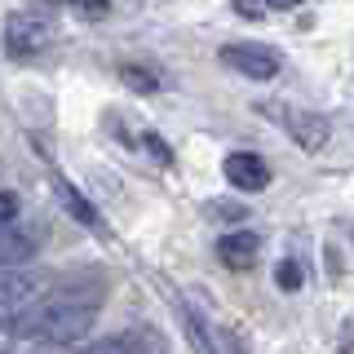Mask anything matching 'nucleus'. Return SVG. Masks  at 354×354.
Segmentation results:
<instances>
[{
	"label": "nucleus",
	"instance_id": "obj_1",
	"mask_svg": "<svg viewBox=\"0 0 354 354\" xmlns=\"http://www.w3.org/2000/svg\"><path fill=\"white\" fill-rule=\"evenodd\" d=\"M97 310H102V283H66L58 292L22 306L14 319V332L40 341V346H53V350L75 346L97 324Z\"/></svg>",
	"mask_w": 354,
	"mask_h": 354
},
{
	"label": "nucleus",
	"instance_id": "obj_2",
	"mask_svg": "<svg viewBox=\"0 0 354 354\" xmlns=\"http://www.w3.org/2000/svg\"><path fill=\"white\" fill-rule=\"evenodd\" d=\"M58 40V18L49 5H31L5 18V49L9 58H36Z\"/></svg>",
	"mask_w": 354,
	"mask_h": 354
},
{
	"label": "nucleus",
	"instance_id": "obj_3",
	"mask_svg": "<svg viewBox=\"0 0 354 354\" xmlns=\"http://www.w3.org/2000/svg\"><path fill=\"white\" fill-rule=\"evenodd\" d=\"M274 120H279V129H288V138L297 142L306 155H315V151H324V142H328V120L319 115V111H306V106H288V102H270L266 106Z\"/></svg>",
	"mask_w": 354,
	"mask_h": 354
},
{
	"label": "nucleus",
	"instance_id": "obj_4",
	"mask_svg": "<svg viewBox=\"0 0 354 354\" xmlns=\"http://www.w3.org/2000/svg\"><path fill=\"white\" fill-rule=\"evenodd\" d=\"M221 62L230 71H239L243 80H274L279 75V53L270 44H252V40H235L221 49Z\"/></svg>",
	"mask_w": 354,
	"mask_h": 354
},
{
	"label": "nucleus",
	"instance_id": "obj_5",
	"mask_svg": "<svg viewBox=\"0 0 354 354\" xmlns=\"http://www.w3.org/2000/svg\"><path fill=\"white\" fill-rule=\"evenodd\" d=\"M221 173H226V182L235 186V191H266L270 186V164L261 160V155H252V151H230L226 155V164H221Z\"/></svg>",
	"mask_w": 354,
	"mask_h": 354
},
{
	"label": "nucleus",
	"instance_id": "obj_6",
	"mask_svg": "<svg viewBox=\"0 0 354 354\" xmlns=\"http://www.w3.org/2000/svg\"><path fill=\"white\" fill-rule=\"evenodd\" d=\"M177 319H182V332H186V341H191L195 354H226V350H221L217 328L208 324V319L199 315L191 301H177Z\"/></svg>",
	"mask_w": 354,
	"mask_h": 354
},
{
	"label": "nucleus",
	"instance_id": "obj_7",
	"mask_svg": "<svg viewBox=\"0 0 354 354\" xmlns=\"http://www.w3.org/2000/svg\"><path fill=\"white\" fill-rule=\"evenodd\" d=\"M261 252V239L252 235V230H230V235L217 239V257L221 266H230V270H248L252 261H257Z\"/></svg>",
	"mask_w": 354,
	"mask_h": 354
},
{
	"label": "nucleus",
	"instance_id": "obj_8",
	"mask_svg": "<svg viewBox=\"0 0 354 354\" xmlns=\"http://www.w3.org/2000/svg\"><path fill=\"white\" fill-rule=\"evenodd\" d=\"M84 354H155V332H147V328H129V332H115V337L93 341Z\"/></svg>",
	"mask_w": 354,
	"mask_h": 354
},
{
	"label": "nucleus",
	"instance_id": "obj_9",
	"mask_svg": "<svg viewBox=\"0 0 354 354\" xmlns=\"http://www.w3.org/2000/svg\"><path fill=\"white\" fill-rule=\"evenodd\" d=\"M36 235H27V230H18V226H9V230H0V274L5 270H18V266H27V257L36 252Z\"/></svg>",
	"mask_w": 354,
	"mask_h": 354
},
{
	"label": "nucleus",
	"instance_id": "obj_10",
	"mask_svg": "<svg viewBox=\"0 0 354 354\" xmlns=\"http://www.w3.org/2000/svg\"><path fill=\"white\" fill-rule=\"evenodd\" d=\"M53 195L62 199V208H66V213H71L75 221H80V226H88V230H97V226H102V221H97V208L88 204V199H84L80 191H75V186L66 182V177H58V182H53Z\"/></svg>",
	"mask_w": 354,
	"mask_h": 354
},
{
	"label": "nucleus",
	"instance_id": "obj_11",
	"mask_svg": "<svg viewBox=\"0 0 354 354\" xmlns=\"http://www.w3.org/2000/svg\"><path fill=\"white\" fill-rule=\"evenodd\" d=\"M274 283H279L283 292H297V288H301V266H297L292 257H283L279 266H274Z\"/></svg>",
	"mask_w": 354,
	"mask_h": 354
},
{
	"label": "nucleus",
	"instance_id": "obj_12",
	"mask_svg": "<svg viewBox=\"0 0 354 354\" xmlns=\"http://www.w3.org/2000/svg\"><path fill=\"white\" fill-rule=\"evenodd\" d=\"M124 84L138 88V93H155V88H160V84H155V75L151 71H138V66H124Z\"/></svg>",
	"mask_w": 354,
	"mask_h": 354
},
{
	"label": "nucleus",
	"instance_id": "obj_13",
	"mask_svg": "<svg viewBox=\"0 0 354 354\" xmlns=\"http://www.w3.org/2000/svg\"><path fill=\"white\" fill-rule=\"evenodd\" d=\"M14 221H18V195L0 191V230H9Z\"/></svg>",
	"mask_w": 354,
	"mask_h": 354
},
{
	"label": "nucleus",
	"instance_id": "obj_14",
	"mask_svg": "<svg viewBox=\"0 0 354 354\" xmlns=\"http://www.w3.org/2000/svg\"><path fill=\"white\" fill-rule=\"evenodd\" d=\"M66 5H71L75 14H84V18H102L106 14V0H66Z\"/></svg>",
	"mask_w": 354,
	"mask_h": 354
},
{
	"label": "nucleus",
	"instance_id": "obj_15",
	"mask_svg": "<svg viewBox=\"0 0 354 354\" xmlns=\"http://www.w3.org/2000/svg\"><path fill=\"white\" fill-rule=\"evenodd\" d=\"M230 5H235L239 18H261V14H270V9H266V0H230Z\"/></svg>",
	"mask_w": 354,
	"mask_h": 354
},
{
	"label": "nucleus",
	"instance_id": "obj_16",
	"mask_svg": "<svg viewBox=\"0 0 354 354\" xmlns=\"http://www.w3.org/2000/svg\"><path fill=\"white\" fill-rule=\"evenodd\" d=\"M14 319H18V306L0 301V337H9V332H14Z\"/></svg>",
	"mask_w": 354,
	"mask_h": 354
},
{
	"label": "nucleus",
	"instance_id": "obj_17",
	"mask_svg": "<svg viewBox=\"0 0 354 354\" xmlns=\"http://www.w3.org/2000/svg\"><path fill=\"white\" fill-rule=\"evenodd\" d=\"M301 0H266V9H297Z\"/></svg>",
	"mask_w": 354,
	"mask_h": 354
},
{
	"label": "nucleus",
	"instance_id": "obj_18",
	"mask_svg": "<svg viewBox=\"0 0 354 354\" xmlns=\"http://www.w3.org/2000/svg\"><path fill=\"white\" fill-rule=\"evenodd\" d=\"M0 354H9V341L5 337H0Z\"/></svg>",
	"mask_w": 354,
	"mask_h": 354
}]
</instances>
